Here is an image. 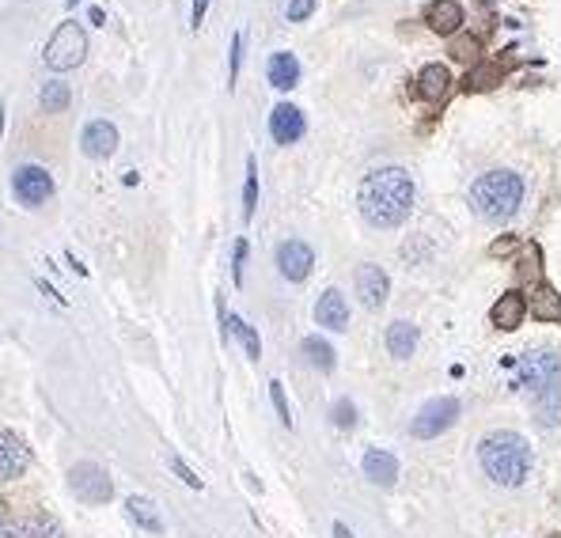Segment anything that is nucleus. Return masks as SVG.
<instances>
[{
	"label": "nucleus",
	"mask_w": 561,
	"mask_h": 538,
	"mask_svg": "<svg viewBox=\"0 0 561 538\" xmlns=\"http://www.w3.org/2000/svg\"><path fill=\"white\" fill-rule=\"evenodd\" d=\"M360 216L372 228H398L413 209V178L403 167H379L360 182Z\"/></svg>",
	"instance_id": "obj_1"
},
{
	"label": "nucleus",
	"mask_w": 561,
	"mask_h": 538,
	"mask_svg": "<svg viewBox=\"0 0 561 538\" xmlns=\"http://www.w3.org/2000/svg\"><path fill=\"white\" fill-rule=\"evenodd\" d=\"M478 459L497 486H520L531 470V448L520 433H490L478 443Z\"/></svg>",
	"instance_id": "obj_2"
},
{
	"label": "nucleus",
	"mask_w": 561,
	"mask_h": 538,
	"mask_svg": "<svg viewBox=\"0 0 561 538\" xmlns=\"http://www.w3.org/2000/svg\"><path fill=\"white\" fill-rule=\"evenodd\" d=\"M520 201H523V178L516 171H485L470 187V209L482 220H490V224L512 220L520 213Z\"/></svg>",
	"instance_id": "obj_3"
},
{
	"label": "nucleus",
	"mask_w": 561,
	"mask_h": 538,
	"mask_svg": "<svg viewBox=\"0 0 561 538\" xmlns=\"http://www.w3.org/2000/svg\"><path fill=\"white\" fill-rule=\"evenodd\" d=\"M520 387L531 391V398L542 406V421H557L561 414V357L550 349H531L520 357Z\"/></svg>",
	"instance_id": "obj_4"
},
{
	"label": "nucleus",
	"mask_w": 561,
	"mask_h": 538,
	"mask_svg": "<svg viewBox=\"0 0 561 538\" xmlns=\"http://www.w3.org/2000/svg\"><path fill=\"white\" fill-rule=\"evenodd\" d=\"M84 53H87V34L80 23H72L65 20L58 31L50 34V42H46V65L50 68H77L84 61Z\"/></svg>",
	"instance_id": "obj_5"
},
{
	"label": "nucleus",
	"mask_w": 561,
	"mask_h": 538,
	"mask_svg": "<svg viewBox=\"0 0 561 538\" xmlns=\"http://www.w3.org/2000/svg\"><path fill=\"white\" fill-rule=\"evenodd\" d=\"M12 194H15L20 205L34 209V205H42V201L53 194V178H50L46 167H39V163H20L12 171Z\"/></svg>",
	"instance_id": "obj_6"
},
{
	"label": "nucleus",
	"mask_w": 561,
	"mask_h": 538,
	"mask_svg": "<svg viewBox=\"0 0 561 538\" xmlns=\"http://www.w3.org/2000/svg\"><path fill=\"white\" fill-rule=\"evenodd\" d=\"M68 486L80 500H87V505H106V500L114 497L111 478H106V470L95 467V462H77V467L68 470Z\"/></svg>",
	"instance_id": "obj_7"
},
{
	"label": "nucleus",
	"mask_w": 561,
	"mask_h": 538,
	"mask_svg": "<svg viewBox=\"0 0 561 538\" xmlns=\"http://www.w3.org/2000/svg\"><path fill=\"white\" fill-rule=\"evenodd\" d=\"M456 417H459V402H456V398H432L425 410L413 417L410 433L418 436V440H432V436L448 433L451 424H456Z\"/></svg>",
	"instance_id": "obj_8"
},
{
	"label": "nucleus",
	"mask_w": 561,
	"mask_h": 538,
	"mask_svg": "<svg viewBox=\"0 0 561 538\" xmlns=\"http://www.w3.org/2000/svg\"><path fill=\"white\" fill-rule=\"evenodd\" d=\"M27 462H31V448L23 443V436L12 429H0V481L23 478Z\"/></svg>",
	"instance_id": "obj_9"
},
{
	"label": "nucleus",
	"mask_w": 561,
	"mask_h": 538,
	"mask_svg": "<svg viewBox=\"0 0 561 538\" xmlns=\"http://www.w3.org/2000/svg\"><path fill=\"white\" fill-rule=\"evenodd\" d=\"M312 266H315V254L307 243H300V239H288V243L277 247V269L288 281H307Z\"/></svg>",
	"instance_id": "obj_10"
},
{
	"label": "nucleus",
	"mask_w": 561,
	"mask_h": 538,
	"mask_svg": "<svg viewBox=\"0 0 561 538\" xmlns=\"http://www.w3.org/2000/svg\"><path fill=\"white\" fill-rule=\"evenodd\" d=\"M303 129H307V122H303L300 106H293V103L274 106V114H269V133H274L277 144H296L303 137Z\"/></svg>",
	"instance_id": "obj_11"
},
{
	"label": "nucleus",
	"mask_w": 561,
	"mask_h": 538,
	"mask_svg": "<svg viewBox=\"0 0 561 538\" xmlns=\"http://www.w3.org/2000/svg\"><path fill=\"white\" fill-rule=\"evenodd\" d=\"M357 296H360V304L365 307H384L387 304V292H391V281H387V273L379 269V266H360L357 269Z\"/></svg>",
	"instance_id": "obj_12"
},
{
	"label": "nucleus",
	"mask_w": 561,
	"mask_h": 538,
	"mask_svg": "<svg viewBox=\"0 0 561 538\" xmlns=\"http://www.w3.org/2000/svg\"><path fill=\"white\" fill-rule=\"evenodd\" d=\"M80 144H84V156L106 160L118 148V129L111 122H87L84 133H80Z\"/></svg>",
	"instance_id": "obj_13"
},
{
	"label": "nucleus",
	"mask_w": 561,
	"mask_h": 538,
	"mask_svg": "<svg viewBox=\"0 0 561 538\" xmlns=\"http://www.w3.org/2000/svg\"><path fill=\"white\" fill-rule=\"evenodd\" d=\"M315 323L327 326V330H346V323H349V304H346V296H341L338 288H327V292L319 296V304H315Z\"/></svg>",
	"instance_id": "obj_14"
},
{
	"label": "nucleus",
	"mask_w": 561,
	"mask_h": 538,
	"mask_svg": "<svg viewBox=\"0 0 561 538\" xmlns=\"http://www.w3.org/2000/svg\"><path fill=\"white\" fill-rule=\"evenodd\" d=\"M425 23L437 34H456L463 27V5L459 0H432L425 8Z\"/></svg>",
	"instance_id": "obj_15"
},
{
	"label": "nucleus",
	"mask_w": 561,
	"mask_h": 538,
	"mask_svg": "<svg viewBox=\"0 0 561 538\" xmlns=\"http://www.w3.org/2000/svg\"><path fill=\"white\" fill-rule=\"evenodd\" d=\"M266 77H269V84H274L277 91L296 87L300 84V61H296V53H288V50L274 53L269 65H266Z\"/></svg>",
	"instance_id": "obj_16"
},
{
	"label": "nucleus",
	"mask_w": 561,
	"mask_h": 538,
	"mask_svg": "<svg viewBox=\"0 0 561 538\" xmlns=\"http://www.w3.org/2000/svg\"><path fill=\"white\" fill-rule=\"evenodd\" d=\"M523 315H528V300H523L520 292H504L501 300L493 304L490 319H493L497 330H516V326L523 323Z\"/></svg>",
	"instance_id": "obj_17"
},
{
	"label": "nucleus",
	"mask_w": 561,
	"mask_h": 538,
	"mask_svg": "<svg viewBox=\"0 0 561 538\" xmlns=\"http://www.w3.org/2000/svg\"><path fill=\"white\" fill-rule=\"evenodd\" d=\"M413 349H418V326L406 323V319H398L387 326V352L394 360H406L413 357Z\"/></svg>",
	"instance_id": "obj_18"
},
{
	"label": "nucleus",
	"mask_w": 561,
	"mask_h": 538,
	"mask_svg": "<svg viewBox=\"0 0 561 538\" xmlns=\"http://www.w3.org/2000/svg\"><path fill=\"white\" fill-rule=\"evenodd\" d=\"M448 87H451V72L444 65H425L421 68V77H418V91L429 99V103H440L448 96Z\"/></svg>",
	"instance_id": "obj_19"
},
{
	"label": "nucleus",
	"mask_w": 561,
	"mask_h": 538,
	"mask_svg": "<svg viewBox=\"0 0 561 538\" xmlns=\"http://www.w3.org/2000/svg\"><path fill=\"white\" fill-rule=\"evenodd\" d=\"M365 474L376 481V486H394V478H398V462H394V455H387V451L372 448V451L365 455Z\"/></svg>",
	"instance_id": "obj_20"
},
{
	"label": "nucleus",
	"mask_w": 561,
	"mask_h": 538,
	"mask_svg": "<svg viewBox=\"0 0 561 538\" xmlns=\"http://www.w3.org/2000/svg\"><path fill=\"white\" fill-rule=\"evenodd\" d=\"M531 315L542 319V323H557L561 319V296L550 285H538L535 296H531Z\"/></svg>",
	"instance_id": "obj_21"
},
{
	"label": "nucleus",
	"mask_w": 561,
	"mask_h": 538,
	"mask_svg": "<svg viewBox=\"0 0 561 538\" xmlns=\"http://www.w3.org/2000/svg\"><path fill=\"white\" fill-rule=\"evenodd\" d=\"M125 512H130V519H133L137 527H144V531H164V519H159V512H156L152 500L130 497V500H125Z\"/></svg>",
	"instance_id": "obj_22"
},
{
	"label": "nucleus",
	"mask_w": 561,
	"mask_h": 538,
	"mask_svg": "<svg viewBox=\"0 0 561 538\" xmlns=\"http://www.w3.org/2000/svg\"><path fill=\"white\" fill-rule=\"evenodd\" d=\"M303 357H307V364H315L319 372H330L334 368V349L322 338H303Z\"/></svg>",
	"instance_id": "obj_23"
},
{
	"label": "nucleus",
	"mask_w": 561,
	"mask_h": 538,
	"mask_svg": "<svg viewBox=\"0 0 561 538\" xmlns=\"http://www.w3.org/2000/svg\"><path fill=\"white\" fill-rule=\"evenodd\" d=\"M493 84H501V65H478L466 72V91H485Z\"/></svg>",
	"instance_id": "obj_24"
},
{
	"label": "nucleus",
	"mask_w": 561,
	"mask_h": 538,
	"mask_svg": "<svg viewBox=\"0 0 561 538\" xmlns=\"http://www.w3.org/2000/svg\"><path fill=\"white\" fill-rule=\"evenodd\" d=\"M255 205H258V163L250 156L247 160V190H243V220L255 216Z\"/></svg>",
	"instance_id": "obj_25"
},
{
	"label": "nucleus",
	"mask_w": 561,
	"mask_h": 538,
	"mask_svg": "<svg viewBox=\"0 0 561 538\" xmlns=\"http://www.w3.org/2000/svg\"><path fill=\"white\" fill-rule=\"evenodd\" d=\"M68 99H72V91H68V84H61V80H53V84H46L42 87V110H65L68 106Z\"/></svg>",
	"instance_id": "obj_26"
},
{
	"label": "nucleus",
	"mask_w": 561,
	"mask_h": 538,
	"mask_svg": "<svg viewBox=\"0 0 561 538\" xmlns=\"http://www.w3.org/2000/svg\"><path fill=\"white\" fill-rule=\"evenodd\" d=\"M27 534H31V538H65L61 524H58L53 515H46V512L31 519V524H27Z\"/></svg>",
	"instance_id": "obj_27"
},
{
	"label": "nucleus",
	"mask_w": 561,
	"mask_h": 538,
	"mask_svg": "<svg viewBox=\"0 0 561 538\" xmlns=\"http://www.w3.org/2000/svg\"><path fill=\"white\" fill-rule=\"evenodd\" d=\"M231 326H235V338L243 342V349H247V357L250 360H258L262 357V342H258V333H255V326H247L243 319H231Z\"/></svg>",
	"instance_id": "obj_28"
},
{
	"label": "nucleus",
	"mask_w": 561,
	"mask_h": 538,
	"mask_svg": "<svg viewBox=\"0 0 561 538\" xmlns=\"http://www.w3.org/2000/svg\"><path fill=\"white\" fill-rule=\"evenodd\" d=\"M240 58H243V34H231V50H228V80L235 87V77H240Z\"/></svg>",
	"instance_id": "obj_29"
},
{
	"label": "nucleus",
	"mask_w": 561,
	"mask_h": 538,
	"mask_svg": "<svg viewBox=\"0 0 561 538\" xmlns=\"http://www.w3.org/2000/svg\"><path fill=\"white\" fill-rule=\"evenodd\" d=\"M269 398H274V406H277V417L285 421V424H293V414H288V398H285V387L274 379L269 383Z\"/></svg>",
	"instance_id": "obj_30"
},
{
	"label": "nucleus",
	"mask_w": 561,
	"mask_h": 538,
	"mask_svg": "<svg viewBox=\"0 0 561 538\" xmlns=\"http://www.w3.org/2000/svg\"><path fill=\"white\" fill-rule=\"evenodd\" d=\"M451 58L475 61L478 58V39H456V42H451Z\"/></svg>",
	"instance_id": "obj_31"
},
{
	"label": "nucleus",
	"mask_w": 561,
	"mask_h": 538,
	"mask_svg": "<svg viewBox=\"0 0 561 538\" xmlns=\"http://www.w3.org/2000/svg\"><path fill=\"white\" fill-rule=\"evenodd\" d=\"M312 12H315V0H288V20L293 23H303Z\"/></svg>",
	"instance_id": "obj_32"
},
{
	"label": "nucleus",
	"mask_w": 561,
	"mask_h": 538,
	"mask_svg": "<svg viewBox=\"0 0 561 538\" xmlns=\"http://www.w3.org/2000/svg\"><path fill=\"white\" fill-rule=\"evenodd\" d=\"M334 421L341 424V429H353V421H357L353 402H338V406H334Z\"/></svg>",
	"instance_id": "obj_33"
},
{
	"label": "nucleus",
	"mask_w": 561,
	"mask_h": 538,
	"mask_svg": "<svg viewBox=\"0 0 561 538\" xmlns=\"http://www.w3.org/2000/svg\"><path fill=\"white\" fill-rule=\"evenodd\" d=\"M231 273H235V285H243V262H247V239H240L235 243V258H231Z\"/></svg>",
	"instance_id": "obj_34"
},
{
	"label": "nucleus",
	"mask_w": 561,
	"mask_h": 538,
	"mask_svg": "<svg viewBox=\"0 0 561 538\" xmlns=\"http://www.w3.org/2000/svg\"><path fill=\"white\" fill-rule=\"evenodd\" d=\"M171 467H175V474L183 478L190 489H202V481H197V478H194V474H190V470H186V467H183V462H178V459H171Z\"/></svg>",
	"instance_id": "obj_35"
},
{
	"label": "nucleus",
	"mask_w": 561,
	"mask_h": 538,
	"mask_svg": "<svg viewBox=\"0 0 561 538\" xmlns=\"http://www.w3.org/2000/svg\"><path fill=\"white\" fill-rule=\"evenodd\" d=\"M205 8H209V0H194V15H190V27H197V23H202V15H205Z\"/></svg>",
	"instance_id": "obj_36"
},
{
	"label": "nucleus",
	"mask_w": 561,
	"mask_h": 538,
	"mask_svg": "<svg viewBox=\"0 0 561 538\" xmlns=\"http://www.w3.org/2000/svg\"><path fill=\"white\" fill-rule=\"evenodd\" d=\"M0 538H15V527H12V519L0 512Z\"/></svg>",
	"instance_id": "obj_37"
},
{
	"label": "nucleus",
	"mask_w": 561,
	"mask_h": 538,
	"mask_svg": "<svg viewBox=\"0 0 561 538\" xmlns=\"http://www.w3.org/2000/svg\"><path fill=\"white\" fill-rule=\"evenodd\" d=\"M334 538H353V531L346 524H334Z\"/></svg>",
	"instance_id": "obj_38"
},
{
	"label": "nucleus",
	"mask_w": 561,
	"mask_h": 538,
	"mask_svg": "<svg viewBox=\"0 0 561 538\" xmlns=\"http://www.w3.org/2000/svg\"><path fill=\"white\" fill-rule=\"evenodd\" d=\"M550 538H561V534H550Z\"/></svg>",
	"instance_id": "obj_39"
},
{
	"label": "nucleus",
	"mask_w": 561,
	"mask_h": 538,
	"mask_svg": "<svg viewBox=\"0 0 561 538\" xmlns=\"http://www.w3.org/2000/svg\"><path fill=\"white\" fill-rule=\"evenodd\" d=\"M68 5H77V0H68Z\"/></svg>",
	"instance_id": "obj_40"
}]
</instances>
